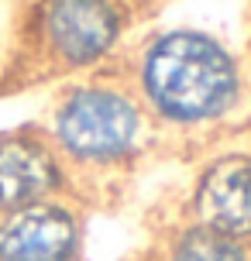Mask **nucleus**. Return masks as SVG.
Wrapping results in <instances>:
<instances>
[{
  "label": "nucleus",
  "instance_id": "obj_1",
  "mask_svg": "<svg viewBox=\"0 0 251 261\" xmlns=\"http://www.w3.org/2000/svg\"><path fill=\"white\" fill-rule=\"evenodd\" d=\"M141 79L148 100L172 120L217 117L238 93L231 55L207 35L193 31H175L155 41L148 48Z\"/></svg>",
  "mask_w": 251,
  "mask_h": 261
},
{
  "label": "nucleus",
  "instance_id": "obj_2",
  "mask_svg": "<svg viewBox=\"0 0 251 261\" xmlns=\"http://www.w3.org/2000/svg\"><path fill=\"white\" fill-rule=\"evenodd\" d=\"M55 130L76 158L114 162L138 141V107L117 90H80L59 107Z\"/></svg>",
  "mask_w": 251,
  "mask_h": 261
},
{
  "label": "nucleus",
  "instance_id": "obj_3",
  "mask_svg": "<svg viewBox=\"0 0 251 261\" xmlns=\"http://www.w3.org/2000/svg\"><path fill=\"white\" fill-rule=\"evenodd\" d=\"M80 248V227L62 206L14 210L0 223V261H72Z\"/></svg>",
  "mask_w": 251,
  "mask_h": 261
},
{
  "label": "nucleus",
  "instance_id": "obj_4",
  "mask_svg": "<svg viewBox=\"0 0 251 261\" xmlns=\"http://www.w3.org/2000/svg\"><path fill=\"white\" fill-rule=\"evenodd\" d=\"M45 31L52 48L66 62H96L120 31V17L110 0H52L45 14Z\"/></svg>",
  "mask_w": 251,
  "mask_h": 261
},
{
  "label": "nucleus",
  "instance_id": "obj_5",
  "mask_svg": "<svg viewBox=\"0 0 251 261\" xmlns=\"http://www.w3.org/2000/svg\"><path fill=\"white\" fill-rule=\"evenodd\" d=\"M199 227L241 241L251 237V158L231 155L213 162L196 186Z\"/></svg>",
  "mask_w": 251,
  "mask_h": 261
},
{
  "label": "nucleus",
  "instance_id": "obj_6",
  "mask_svg": "<svg viewBox=\"0 0 251 261\" xmlns=\"http://www.w3.org/2000/svg\"><path fill=\"white\" fill-rule=\"evenodd\" d=\"M55 158L31 138H0V210H21L55 189Z\"/></svg>",
  "mask_w": 251,
  "mask_h": 261
},
{
  "label": "nucleus",
  "instance_id": "obj_7",
  "mask_svg": "<svg viewBox=\"0 0 251 261\" xmlns=\"http://www.w3.org/2000/svg\"><path fill=\"white\" fill-rule=\"evenodd\" d=\"M169 261H248L234 237L217 234L210 227H193L172 244Z\"/></svg>",
  "mask_w": 251,
  "mask_h": 261
}]
</instances>
